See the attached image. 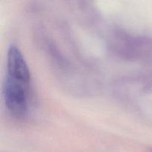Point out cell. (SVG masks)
I'll list each match as a JSON object with an SVG mask.
<instances>
[{
  "instance_id": "2",
  "label": "cell",
  "mask_w": 152,
  "mask_h": 152,
  "mask_svg": "<svg viewBox=\"0 0 152 152\" xmlns=\"http://www.w3.org/2000/svg\"><path fill=\"white\" fill-rule=\"evenodd\" d=\"M6 76L30 85L31 75L29 68L21 51L15 45L10 46L7 51Z\"/></svg>"
},
{
  "instance_id": "1",
  "label": "cell",
  "mask_w": 152,
  "mask_h": 152,
  "mask_svg": "<svg viewBox=\"0 0 152 152\" xmlns=\"http://www.w3.org/2000/svg\"><path fill=\"white\" fill-rule=\"evenodd\" d=\"M30 85L6 76L4 83V99L10 114L23 117L28 111V91Z\"/></svg>"
}]
</instances>
